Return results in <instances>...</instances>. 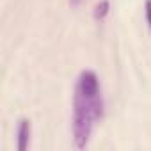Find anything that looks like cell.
Segmentation results:
<instances>
[{"instance_id": "obj_1", "label": "cell", "mask_w": 151, "mask_h": 151, "mask_svg": "<svg viewBox=\"0 0 151 151\" xmlns=\"http://www.w3.org/2000/svg\"><path fill=\"white\" fill-rule=\"evenodd\" d=\"M103 116V100L86 98L75 89L73 100V140L77 147H86L91 139L94 119Z\"/></svg>"}, {"instance_id": "obj_2", "label": "cell", "mask_w": 151, "mask_h": 151, "mask_svg": "<svg viewBox=\"0 0 151 151\" xmlns=\"http://www.w3.org/2000/svg\"><path fill=\"white\" fill-rule=\"evenodd\" d=\"M16 137H18V151L29 149V144H30V121L29 119H22L20 121Z\"/></svg>"}, {"instance_id": "obj_3", "label": "cell", "mask_w": 151, "mask_h": 151, "mask_svg": "<svg viewBox=\"0 0 151 151\" xmlns=\"http://www.w3.org/2000/svg\"><path fill=\"white\" fill-rule=\"evenodd\" d=\"M109 9H110L109 0H101V2H98V4L94 6V18H96V20H103V18L109 14Z\"/></svg>"}, {"instance_id": "obj_4", "label": "cell", "mask_w": 151, "mask_h": 151, "mask_svg": "<svg viewBox=\"0 0 151 151\" xmlns=\"http://www.w3.org/2000/svg\"><path fill=\"white\" fill-rule=\"evenodd\" d=\"M144 13H146V22L149 25V30H151V0H146L144 4Z\"/></svg>"}, {"instance_id": "obj_5", "label": "cell", "mask_w": 151, "mask_h": 151, "mask_svg": "<svg viewBox=\"0 0 151 151\" xmlns=\"http://www.w3.org/2000/svg\"><path fill=\"white\" fill-rule=\"evenodd\" d=\"M80 2H82V0H69V4H71V6H78Z\"/></svg>"}]
</instances>
